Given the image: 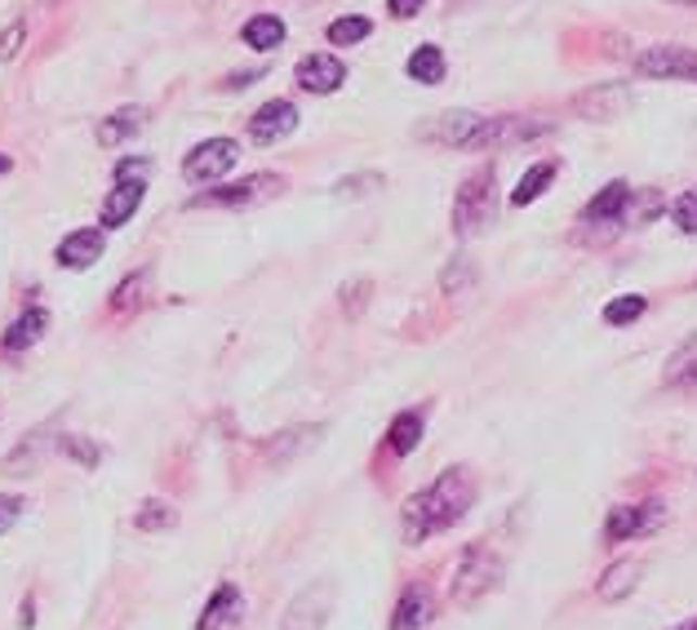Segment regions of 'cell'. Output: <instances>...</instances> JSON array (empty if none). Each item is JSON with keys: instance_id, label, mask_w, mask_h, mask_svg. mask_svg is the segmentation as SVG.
Listing matches in <instances>:
<instances>
[{"instance_id": "cell-38", "label": "cell", "mask_w": 697, "mask_h": 630, "mask_svg": "<svg viewBox=\"0 0 697 630\" xmlns=\"http://www.w3.org/2000/svg\"><path fill=\"white\" fill-rule=\"evenodd\" d=\"M423 5H427V0H387V10H391L396 18H413Z\"/></svg>"}, {"instance_id": "cell-16", "label": "cell", "mask_w": 697, "mask_h": 630, "mask_svg": "<svg viewBox=\"0 0 697 630\" xmlns=\"http://www.w3.org/2000/svg\"><path fill=\"white\" fill-rule=\"evenodd\" d=\"M347 80V67L334 59V54H307L298 63V85L307 93H334L338 85Z\"/></svg>"}, {"instance_id": "cell-35", "label": "cell", "mask_w": 697, "mask_h": 630, "mask_svg": "<svg viewBox=\"0 0 697 630\" xmlns=\"http://www.w3.org/2000/svg\"><path fill=\"white\" fill-rule=\"evenodd\" d=\"M369 288H374V284H369V280L343 284V307H347L351 316H360V311H364V303H369Z\"/></svg>"}, {"instance_id": "cell-2", "label": "cell", "mask_w": 697, "mask_h": 630, "mask_svg": "<svg viewBox=\"0 0 697 630\" xmlns=\"http://www.w3.org/2000/svg\"><path fill=\"white\" fill-rule=\"evenodd\" d=\"M498 587H502V555L493 547H485V542H472L467 551H462L457 573H453V587H449L453 604L457 608H476Z\"/></svg>"}, {"instance_id": "cell-33", "label": "cell", "mask_w": 697, "mask_h": 630, "mask_svg": "<svg viewBox=\"0 0 697 630\" xmlns=\"http://www.w3.org/2000/svg\"><path fill=\"white\" fill-rule=\"evenodd\" d=\"M671 222H675L684 235H697V187H688L684 196L671 205Z\"/></svg>"}, {"instance_id": "cell-13", "label": "cell", "mask_w": 697, "mask_h": 630, "mask_svg": "<svg viewBox=\"0 0 697 630\" xmlns=\"http://www.w3.org/2000/svg\"><path fill=\"white\" fill-rule=\"evenodd\" d=\"M631 103H635V99H631V89H627V85H595V89L578 93V103H573V107H578L586 120H618Z\"/></svg>"}, {"instance_id": "cell-25", "label": "cell", "mask_w": 697, "mask_h": 630, "mask_svg": "<svg viewBox=\"0 0 697 630\" xmlns=\"http://www.w3.org/2000/svg\"><path fill=\"white\" fill-rule=\"evenodd\" d=\"M409 76L423 80V85H440L444 80V54L436 50V44H417V50L409 54Z\"/></svg>"}, {"instance_id": "cell-37", "label": "cell", "mask_w": 697, "mask_h": 630, "mask_svg": "<svg viewBox=\"0 0 697 630\" xmlns=\"http://www.w3.org/2000/svg\"><path fill=\"white\" fill-rule=\"evenodd\" d=\"M18 515H23V502L10 498V493H0V532H10L18 524Z\"/></svg>"}, {"instance_id": "cell-23", "label": "cell", "mask_w": 697, "mask_h": 630, "mask_svg": "<svg viewBox=\"0 0 697 630\" xmlns=\"http://www.w3.org/2000/svg\"><path fill=\"white\" fill-rule=\"evenodd\" d=\"M387 445H391V453L409 458L417 445H423V413H417V409L400 413V417L391 422V430H387Z\"/></svg>"}, {"instance_id": "cell-34", "label": "cell", "mask_w": 697, "mask_h": 630, "mask_svg": "<svg viewBox=\"0 0 697 630\" xmlns=\"http://www.w3.org/2000/svg\"><path fill=\"white\" fill-rule=\"evenodd\" d=\"M23 36H27V23H14L0 31V63H14L23 54Z\"/></svg>"}, {"instance_id": "cell-8", "label": "cell", "mask_w": 697, "mask_h": 630, "mask_svg": "<svg viewBox=\"0 0 697 630\" xmlns=\"http://www.w3.org/2000/svg\"><path fill=\"white\" fill-rule=\"evenodd\" d=\"M236 142L231 138H209L201 142V147L182 160V173H188V182H218L231 173V165H236Z\"/></svg>"}, {"instance_id": "cell-42", "label": "cell", "mask_w": 697, "mask_h": 630, "mask_svg": "<svg viewBox=\"0 0 697 630\" xmlns=\"http://www.w3.org/2000/svg\"><path fill=\"white\" fill-rule=\"evenodd\" d=\"M671 5H697V0H671Z\"/></svg>"}, {"instance_id": "cell-41", "label": "cell", "mask_w": 697, "mask_h": 630, "mask_svg": "<svg viewBox=\"0 0 697 630\" xmlns=\"http://www.w3.org/2000/svg\"><path fill=\"white\" fill-rule=\"evenodd\" d=\"M10 169H14V160H10V156H0V173H10Z\"/></svg>"}, {"instance_id": "cell-36", "label": "cell", "mask_w": 697, "mask_h": 630, "mask_svg": "<svg viewBox=\"0 0 697 630\" xmlns=\"http://www.w3.org/2000/svg\"><path fill=\"white\" fill-rule=\"evenodd\" d=\"M671 382L680 386V391H697V356H693V360H680L675 373H671Z\"/></svg>"}, {"instance_id": "cell-32", "label": "cell", "mask_w": 697, "mask_h": 630, "mask_svg": "<svg viewBox=\"0 0 697 630\" xmlns=\"http://www.w3.org/2000/svg\"><path fill=\"white\" fill-rule=\"evenodd\" d=\"M59 449L72 458V462H80L85 471H94L99 462H103V453H99V445L94 440H80V435H63V440H59Z\"/></svg>"}, {"instance_id": "cell-4", "label": "cell", "mask_w": 697, "mask_h": 630, "mask_svg": "<svg viewBox=\"0 0 697 630\" xmlns=\"http://www.w3.org/2000/svg\"><path fill=\"white\" fill-rule=\"evenodd\" d=\"M334 600H338V587L334 581H311V587H302L285 617H281V630H324L334 617Z\"/></svg>"}, {"instance_id": "cell-26", "label": "cell", "mask_w": 697, "mask_h": 630, "mask_svg": "<svg viewBox=\"0 0 697 630\" xmlns=\"http://www.w3.org/2000/svg\"><path fill=\"white\" fill-rule=\"evenodd\" d=\"M555 178V160H542V165H533L525 178H520V187L511 191V205H529V201H538L542 191H546V182Z\"/></svg>"}, {"instance_id": "cell-24", "label": "cell", "mask_w": 697, "mask_h": 630, "mask_svg": "<svg viewBox=\"0 0 697 630\" xmlns=\"http://www.w3.org/2000/svg\"><path fill=\"white\" fill-rule=\"evenodd\" d=\"M241 36H245L249 50L267 54V50H275V44L285 40V23L275 18V14H258V18H249V23H245V31H241Z\"/></svg>"}, {"instance_id": "cell-1", "label": "cell", "mask_w": 697, "mask_h": 630, "mask_svg": "<svg viewBox=\"0 0 697 630\" xmlns=\"http://www.w3.org/2000/svg\"><path fill=\"white\" fill-rule=\"evenodd\" d=\"M472 502H476V479L462 471V466H449L431 489H423V493H413L409 502H404V542H427V538H436V532H444V528H453L462 515L472 511Z\"/></svg>"}, {"instance_id": "cell-39", "label": "cell", "mask_w": 697, "mask_h": 630, "mask_svg": "<svg viewBox=\"0 0 697 630\" xmlns=\"http://www.w3.org/2000/svg\"><path fill=\"white\" fill-rule=\"evenodd\" d=\"M378 173H364V178H343L338 182V196H351V191H364V187H374Z\"/></svg>"}, {"instance_id": "cell-11", "label": "cell", "mask_w": 697, "mask_h": 630, "mask_svg": "<svg viewBox=\"0 0 697 630\" xmlns=\"http://www.w3.org/2000/svg\"><path fill=\"white\" fill-rule=\"evenodd\" d=\"M298 129V107L294 103H285V99H271V103H262L258 112H254V120H249V138L254 142H281V138H289Z\"/></svg>"}, {"instance_id": "cell-5", "label": "cell", "mask_w": 697, "mask_h": 630, "mask_svg": "<svg viewBox=\"0 0 697 630\" xmlns=\"http://www.w3.org/2000/svg\"><path fill=\"white\" fill-rule=\"evenodd\" d=\"M635 76L697 85V50H688V44H648L644 54H635Z\"/></svg>"}, {"instance_id": "cell-10", "label": "cell", "mask_w": 697, "mask_h": 630, "mask_svg": "<svg viewBox=\"0 0 697 630\" xmlns=\"http://www.w3.org/2000/svg\"><path fill=\"white\" fill-rule=\"evenodd\" d=\"M480 125H485V116H476V112H440L436 120L417 125V133L427 142H444V147H472Z\"/></svg>"}, {"instance_id": "cell-3", "label": "cell", "mask_w": 697, "mask_h": 630, "mask_svg": "<svg viewBox=\"0 0 697 630\" xmlns=\"http://www.w3.org/2000/svg\"><path fill=\"white\" fill-rule=\"evenodd\" d=\"M498 214V196H493V165H480L467 182L457 187V201H453V231L457 235H476L493 222Z\"/></svg>"}, {"instance_id": "cell-31", "label": "cell", "mask_w": 697, "mask_h": 630, "mask_svg": "<svg viewBox=\"0 0 697 630\" xmlns=\"http://www.w3.org/2000/svg\"><path fill=\"white\" fill-rule=\"evenodd\" d=\"M440 284H444V294H467V288L476 284V267H472V258H453V262L444 267Z\"/></svg>"}, {"instance_id": "cell-27", "label": "cell", "mask_w": 697, "mask_h": 630, "mask_svg": "<svg viewBox=\"0 0 697 630\" xmlns=\"http://www.w3.org/2000/svg\"><path fill=\"white\" fill-rule=\"evenodd\" d=\"M133 524L143 528V532H165V528H173L178 524V511L169 506V502H160V498H152V502H143L138 506V515H133Z\"/></svg>"}, {"instance_id": "cell-28", "label": "cell", "mask_w": 697, "mask_h": 630, "mask_svg": "<svg viewBox=\"0 0 697 630\" xmlns=\"http://www.w3.org/2000/svg\"><path fill=\"white\" fill-rule=\"evenodd\" d=\"M143 288H147V271H138V275H129L125 284H116V294H112V311L116 316H129L133 307H143Z\"/></svg>"}, {"instance_id": "cell-21", "label": "cell", "mask_w": 697, "mask_h": 630, "mask_svg": "<svg viewBox=\"0 0 697 630\" xmlns=\"http://www.w3.org/2000/svg\"><path fill=\"white\" fill-rule=\"evenodd\" d=\"M143 125H147V112H143V107H120V112H112V116L99 125V142H103V147H116V142L133 138Z\"/></svg>"}, {"instance_id": "cell-14", "label": "cell", "mask_w": 697, "mask_h": 630, "mask_svg": "<svg viewBox=\"0 0 697 630\" xmlns=\"http://www.w3.org/2000/svg\"><path fill=\"white\" fill-rule=\"evenodd\" d=\"M631 205H635V191H631V182H609L599 191V196L586 205V214H582V222H591V227H599V222H631Z\"/></svg>"}, {"instance_id": "cell-18", "label": "cell", "mask_w": 697, "mask_h": 630, "mask_svg": "<svg viewBox=\"0 0 697 630\" xmlns=\"http://www.w3.org/2000/svg\"><path fill=\"white\" fill-rule=\"evenodd\" d=\"M236 617H241V587H231V581H222V587L209 595V604H205V613H201L196 630H227Z\"/></svg>"}, {"instance_id": "cell-30", "label": "cell", "mask_w": 697, "mask_h": 630, "mask_svg": "<svg viewBox=\"0 0 697 630\" xmlns=\"http://www.w3.org/2000/svg\"><path fill=\"white\" fill-rule=\"evenodd\" d=\"M369 31H374V23L360 18V14H347V18L330 23V40H334V44H360Z\"/></svg>"}, {"instance_id": "cell-9", "label": "cell", "mask_w": 697, "mask_h": 630, "mask_svg": "<svg viewBox=\"0 0 697 630\" xmlns=\"http://www.w3.org/2000/svg\"><path fill=\"white\" fill-rule=\"evenodd\" d=\"M546 129L551 120H533V116H485L472 147H511V142H529Z\"/></svg>"}, {"instance_id": "cell-6", "label": "cell", "mask_w": 697, "mask_h": 630, "mask_svg": "<svg viewBox=\"0 0 697 630\" xmlns=\"http://www.w3.org/2000/svg\"><path fill=\"white\" fill-rule=\"evenodd\" d=\"M285 182L275 178V173H249L241 182H231V187H218V191H205V196H196V209L205 205H218V209H241V205H258L267 196H275Z\"/></svg>"}, {"instance_id": "cell-15", "label": "cell", "mask_w": 697, "mask_h": 630, "mask_svg": "<svg viewBox=\"0 0 697 630\" xmlns=\"http://www.w3.org/2000/svg\"><path fill=\"white\" fill-rule=\"evenodd\" d=\"M143 196H147L143 178H120V182L112 187V196L103 201V227H107V231L125 227V222L138 214V205H143Z\"/></svg>"}, {"instance_id": "cell-22", "label": "cell", "mask_w": 697, "mask_h": 630, "mask_svg": "<svg viewBox=\"0 0 697 630\" xmlns=\"http://www.w3.org/2000/svg\"><path fill=\"white\" fill-rule=\"evenodd\" d=\"M320 430H324V426H298V430H285L281 440H271V445H267V462H275V466L294 462L302 449H311V445L320 440Z\"/></svg>"}, {"instance_id": "cell-19", "label": "cell", "mask_w": 697, "mask_h": 630, "mask_svg": "<svg viewBox=\"0 0 697 630\" xmlns=\"http://www.w3.org/2000/svg\"><path fill=\"white\" fill-rule=\"evenodd\" d=\"M44 333H50V311H44V307H27V311L10 324L5 347H10V351H31Z\"/></svg>"}, {"instance_id": "cell-17", "label": "cell", "mask_w": 697, "mask_h": 630, "mask_svg": "<svg viewBox=\"0 0 697 630\" xmlns=\"http://www.w3.org/2000/svg\"><path fill=\"white\" fill-rule=\"evenodd\" d=\"M431 613H436L431 591L413 581V587H404V595H400V604H396V613H391V630H423V626L431 621Z\"/></svg>"}, {"instance_id": "cell-7", "label": "cell", "mask_w": 697, "mask_h": 630, "mask_svg": "<svg viewBox=\"0 0 697 630\" xmlns=\"http://www.w3.org/2000/svg\"><path fill=\"white\" fill-rule=\"evenodd\" d=\"M667 511L662 502H635V506H614L609 519H604V538L609 542H631V538H644V532L662 528Z\"/></svg>"}, {"instance_id": "cell-12", "label": "cell", "mask_w": 697, "mask_h": 630, "mask_svg": "<svg viewBox=\"0 0 697 630\" xmlns=\"http://www.w3.org/2000/svg\"><path fill=\"white\" fill-rule=\"evenodd\" d=\"M103 249H107L103 231H99V227H80V231L63 235V245H59V267H67V271H89V267L103 258Z\"/></svg>"}, {"instance_id": "cell-40", "label": "cell", "mask_w": 697, "mask_h": 630, "mask_svg": "<svg viewBox=\"0 0 697 630\" xmlns=\"http://www.w3.org/2000/svg\"><path fill=\"white\" fill-rule=\"evenodd\" d=\"M671 630H697V613H693L688 621H680V626H671Z\"/></svg>"}, {"instance_id": "cell-20", "label": "cell", "mask_w": 697, "mask_h": 630, "mask_svg": "<svg viewBox=\"0 0 697 630\" xmlns=\"http://www.w3.org/2000/svg\"><path fill=\"white\" fill-rule=\"evenodd\" d=\"M640 573H644L640 560H618L609 573L599 577V600H604V604H622V600L640 587Z\"/></svg>"}, {"instance_id": "cell-29", "label": "cell", "mask_w": 697, "mask_h": 630, "mask_svg": "<svg viewBox=\"0 0 697 630\" xmlns=\"http://www.w3.org/2000/svg\"><path fill=\"white\" fill-rule=\"evenodd\" d=\"M644 307H648V303H644L640 294H622V298H614L609 307H604V320H609L614 329H622V324H635V320L644 316Z\"/></svg>"}]
</instances>
